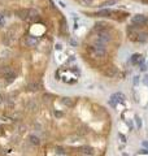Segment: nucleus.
<instances>
[{
  "label": "nucleus",
  "mask_w": 148,
  "mask_h": 156,
  "mask_svg": "<svg viewBox=\"0 0 148 156\" xmlns=\"http://www.w3.org/2000/svg\"><path fill=\"white\" fill-rule=\"evenodd\" d=\"M147 24H148V18H147Z\"/></svg>",
  "instance_id": "obj_28"
},
{
  "label": "nucleus",
  "mask_w": 148,
  "mask_h": 156,
  "mask_svg": "<svg viewBox=\"0 0 148 156\" xmlns=\"http://www.w3.org/2000/svg\"><path fill=\"white\" fill-rule=\"evenodd\" d=\"M142 81H143V83H144L145 86H148V75H144Z\"/></svg>",
  "instance_id": "obj_20"
},
{
  "label": "nucleus",
  "mask_w": 148,
  "mask_h": 156,
  "mask_svg": "<svg viewBox=\"0 0 148 156\" xmlns=\"http://www.w3.org/2000/svg\"><path fill=\"white\" fill-rule=\"evenodd\" d=\"M136 40H139V42H147L148 40V33H145V31H140V33H138L136 34Z\"/></svg>",
  "instance_id": "obj_10"
},
{
  "label": "nucleus",
  "mask_w": 148,
  "mask_h": 156,
  "mask_svg": "<svg viewBox=\"0 0 148 156\" xmlns=\"http://www.w3.org/2000/svg\"><path fill=\"white\" fill-rule=\"evenodd\" d=\"M122 156H127V153H122Z\"/></svg>",
  "instance_id": "obj_27"
},
{
  "label": "nucleus",
  "mask_w": 148,
  "mask_h": 156,
  "mask_svg": "<svg viewBox=\"0 0 148 156\" xmlns=\"http://www.w3.org/2000/svg\"><path fill=\"white\" fill-rule=\"evenodd\" d=\"M4 26V18H3V16H0V27H3Z\"/></svg>",
  "instance_id": "obj_22"
},
{
  "label": "nucleus",
  "mask_w": 148,
  "mask_h": 156,
  "mask_svg": "<svg viewBox=\"0 0 148 156\" xmlns=\"http://www.w3.org/2000/svg\"><path fill=\"white\" fill-rule=\"evenodd\" d=\"M27 108H30L31 111H34V109H35V104H34L33 102H30V103L27 104Z\"/></svg>",
  "instance_id": "obj_19"
},
{
  "label": "nucleus",
  "mask_w": 148,
  "mask_h": 156,
  "mask_svg": "<svg viewBox=\"0 0 148 156\" xmlns=\"http://www.w3.org/2000/svg\"><path fill=\"white\" fill-rule=\"evenodd\" d=\"M142 3H145V4H148V0H140Z\"/></svg>",
  "instance_id": "obj_25"
},
{
  "label": "nucleus",
  "mask_w": 148,
  "mask_h": 156,
  "mask_svg": "<svg viewBox=\"0 0 148 156\" xmlns=\"http://www.w3.org/2000/svg\"><path fill=\"white\" fill-rule=\"evenodd\" d=\"M16 15L21 18V20H27L29 18V9H18L16 12Z\"/></svg>",
  "instance_id": "obj_8"
},
{
  "label": "nucleus",
  "mask_w": 148,
  "mask_h": 156,
  "mask_svg": "<svg viewBox=\"0 0 148 156\" xmlns=\"http://www.w3.org/2000/svg\"><path fill=\"white\" fill-rule=\"evenodd\" d=\"M82 151H83L86 155H92V148H91V147H88V146L82 147Z\"/></svg>",
  "instance_id": "obj_15"
},
{
  "label": "nucleus",
  "mask_w": 148,
  "mask_h": 156,
  "mask_svg": "<svg viewBox=\"0 0 148 156\" xmlns=\"http://www.w3.org/2000/svg\"><path fill=\"white\" fill-rule=\"evenodd\" d=\"M38 42H39V39L36 38V37H33V35H29V37H26L25 38V43L27 44V46H35V44H38Z\"/></svg>",
  "instance_id": "obj_7"
},
{
  "label": "nucleus",
  "mask_w": 148,
  "mask_h": 156,
  "mask_svg": "<svg viewBox=\"0 0 148 156\" xmlns=\"http://www.w3.org/2000/svg\"><path fill=\"white\" fill-rule=\"evenodd\" d=\"M38 17V11L36 9H29V18H36Z\"/></svg>",
  "instance_id": "obj_14"
},
{
  "label": "nucleus",
  "mask_w": 148,
  "mask_h": 156,
  "mask_svg": "<svg viewBox=\"0 0 148 156\" xmlns=\"http://www.w3.org/2000/svg\"><path fill=\"white\" fill-rule=\"evenodd\" d=\"M135 122H136L138 129H140V127H142V120H140V117H139V116H135Z\"/></svg>",
  "instance_id": "obj_17"
},
{
  "label": "nucleus",
  "mask_w": 148,
  "mask_h": 156,
  "mask_svg": "<svg viewBox=\"0 0 148 156\" xmlns=\"http://www.w3.org/2000/svg\"><path fill=\"white\" fill-rule=\"evenodd\" d=\"M57 152H60V153H65V152H64V150H62V148H57Z\"/></svg>",
  "instance_id": "obj_23"
},
{
  "label": "nucleus",
  "mask_w": 148,
  "mask_h": 156,
  "mask_svg": "<svg viewBox=\"0 0 148 156\" xmlns=\"http://www.w3.org/2000/svg\"><path fill=\"white\" fill-rule=\"evenodd\" d=\"M143 56L140 55V53H135V55H132L131 56V62L134 64V65H142L143 64Z\"/></svg>",
  "instance_id": "obj_5"
},
{
  "label": "nucleus",
  "mask_w": 148,
  "mask_h": 156,
  "mask_svg": "<svg viewBox=\"0 0 148 156\" xmlns=\"http://www.w3.org/2000/svg\"><path fill=\"white\" fill-rule=\"evenodd\" d=\"M143 146H144V147H148V142H143Z\"/></svg>",
  "instance_id": "obj_24"
},
{
  "label": "nucleus",
  "mask_w": 148,
  "mask_h": 156,
  "mask_svg": "<svg viewBox=\"0 0 148 156\" xmlns=\"http://www.w3.org/2000/svg\"><path fill=\"white\" fill-rule=\"evenodd\" d=\"M98 37H99V40L103 42V43H107V42L110 40V34H109L107 30H101V31H99Z\"/></svg>",
  "instance_id": "obj_4"
},
{
  "label": "nucleus",
  "mask_w": 148,
  "mask_h": 156,
  "mask_svg": "<svg viewBox=\"0 0 148 156\" xmlns=\"http://www.w3.org/2000/svg\"><path fill=\"white\" fill-rule=\"evenodd\" d=\"M2 102H3V96H2V95H0V103H2Z\"/></svg>",
  "instance_id": "obj_26"
},
{
  "label": "nucleus",
  "mask_w": 148,
  "mask_h": 156,
  "mask_svg": "<svg viewBox=\"0 0 148 156\" xmlns=\"http://www.w3.org/2000/svg\"><path fill=\"white\" fill-rule=\"evenodd\" d=\"M113 4H116V0H108V2H104L101 4V7H108V5H113Z\"/></svg>",
  "instance_id": "obj_16"
},
{
  "label": "nucleus",
  "mask_w": 148,
  "mask_h": 156,
  "mask_svg": "<svg viewBox=\"0 0 148 156\" xmlns=\"http://www.w3.org/2000/svg\"><path fill=\"white\" fill-rule=\"evenodd\" d=\"M125 100V95L123 94H114L112 98H110V100H109V104L112 105V107H116V104H117V102H123Z\"/></svg>",
  "instance_id": "obj_3"
},
{
  "label": "nucleus",
  "mask_w": 148,
  "mask_h": 156,
  "mask_svg": "<svg viewBox=\"0 0 148 156\" xmlns=\"http://www.w3.org/2000/svg\"><path fill=\"white\" fill-rule=\"evenodd\" d=\"M104 74H105L107 77H114V75L117 74V68H116L114 65H110V66H108V68L104 70Z\"/></svg>",
  "instance_id": "obj_6"
},
{
  "label": "nucleus",
  "mask_w": 148,
  "mask_h": 156,
  "mask_svg": "<svg viewBox=\"0 0 148 156\" xmlns=\"http://www.w3.org/2000/svg\"><path fill=\"white\" fill-rule=\"evenodd\" d=\"M62 104L65 107H73L74 105V100L71 98H62Z\"/></svg>",
  "instance_id": "obj_11"
},
{
  "label": "nucleus",
  "mask_w": 148,
  "mask_h": 156,
  "mask_svg": "<svg viewBox=\"0 0 148 156\" xmlns=\"http://www.w3.org/2000/svg\"><path fill=\"white\" fill-rule=\"evenodd\" d=\"M87 51H88V53H90V56L92 59H100V57L105 56V49H99V48H96L94 46H90L87 48Z\"/></svg>",
  "instance_id": "obj_1"
},
{
  "label": "nucleus",
  "mask_w": 148,
  "mask_h": 156,
  "mask_svg": "<svg viewBox=\"0 0 148 156\" xmlns=\"http://www.w3.org/2000/svg\"><path fill=\"white\" fill-rule=\"evenodd\" d=\"M30 143L31 144H34V146H39L40 144V140H39V138L38 137H35V135H30Z\"/></svg>",
  "instance_id": "obj_12"
},
{
  "label": "nucleus",
  "mask_w": 148,
  "mask_h": 156,
  "mask_svg": "<svg viewBox=\"0 0 148 156\" xmlns=\"http://www.w3.org/2000/svg\"><path fill=\"white\" fill-rule=\"evenodd\" d=\"M118 137H120V139H121L123 143H126V137H125L123 134H121V133H120V134H118Z\"/></svg>",
  "instance_id": "obj_21"
},
{
  "label": "nucleus",
  "mask_w": 148,
  "mask_h": 156,
  "mask_svg": "<svg viewBox=\"0 0 148 156\" xmlns=\"http://www.w3.org/2000/svg\"><path fill=\"white\" fill-rule=\"evenodd\" d=\"M96 16H99V17H110L112 16V11L110 9H100L96 13Z\"/></svg>",
  "instance_id": "obj_9"
},
{
  "label": "nucleus",
  "mask_w": 148,
  "mask_h": 156,
  "mask_svg": "<svg viewBox=\"0 0 148 156\" xmlns=\"http://www.w3.org/2000/svg\"><path fill=\"white\" fill-rule=\"evenodd\" d=\"M131 22L136 26H143L144 24H147V17L143 16V15H136L131 18Z\"/></svg>",
  "instance_id": "obj_2"
},
{
  "label": "nucleus",
  "mask_w": 148,
  "mask_h": 156,
  "mask_svg": "<svg viewBox=\"0 0 148 156\" xmlns=\"http://www.w3.org/2000/svg\"><path fill=\"white\" fill-rule=\"evenodd\" d=\"M81 2H82L83 4H86V5H90V4L94 3V0H81Z\"/></svg>",
  "instance_id": "obj_18"
},
{
  "label": "nucleus",
  "mask_w": 148,
  "mask_h": 156,
  "mask_svg": "<svg viewBox=\"0 0 148 156\" xmlns=\"http://www.w3.org/2000/svg\"><path fill=\"white\" fill-rule=\"evenodd\" d=\"M26 89L27 90H30V91H36V90H39V85L38 83H29L27 86H26Z\"/></svg>",
  "instance_id": "obj_13"
}]
</instances>
